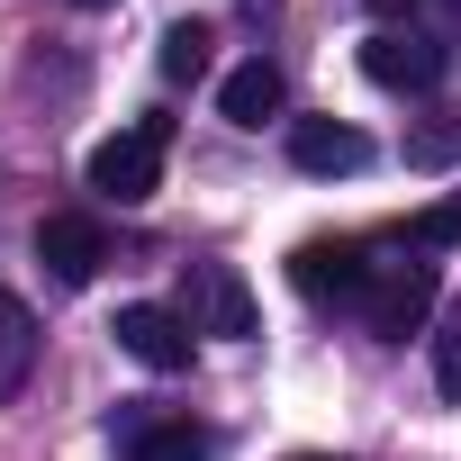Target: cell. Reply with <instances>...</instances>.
<instances>
[{"instance_id": "1", "label": "cell", "mask_w": 461, "mask_h": 461, "mask_svg": "<svg viewBox=\"0 0 461 461\" xmlns=\"http://www.w3.org/2000/svg\"><path fill=\"white\" fill-rule=\"evenodd\" d=\"M163 154H172V118L154 109V118H136V127L100 136L82 172H91V190H100V199L136 208V199H154V190H163Z\"/></svg>"}, {"instance_id": "2", "label": "cell", "mask_w": 461, "mask_h": 461, "mask_svg": "<svg viewBox=\"0 0 461 461\" xmlns=\"http://www.w3.org/2000/svg\"><path fill=\"white\" fill-rule=\"evenodd\" d=\"M434 299H443L434 263H380V272H371V290H362V326H371L380 344H407V335L434 317Z\"/></svg>"}, {"instance_id": "3", "label": "cell", "mask_w": 461, "mask_h": 461, "mask_svg": "<svg viewBox=\"0 0 461 461\" xmlns=\"http://www.w3.org/2000/svg\"><path fill=\"white\" fill-rule=\"evenodd\" d=\"M181 317L199 326V335H254L263 317H254V290H245V272L236 263H190V281H181Z\"/></svg>"}, {"instance_id": "4", "label": "cell", "mask_w": 461, "mask_h": 461, "mask_svg": "<svg viewBox=\"0 0 461 461\" xmlns=\"http://www.w3.org/2000/svg\"><path fill=\"white\" fill-rule=\"evenodd\" d=\"M290 290H299L308 308H335V299H362V290H371V263H362L353 236H308V245L290 254Z\"/></svg>"}, {"instance_id": "5", "label": "cell", "mask_w": 461, "mask_h": 461, "mask_svg": "<svg viewBox=\"0 0 461 461\" xmlns=\"http://www.w3.org/2000/svg\"><path fill=\"white\" fill-rule=\"evenodd\" d=\"M109 335H118V353L145 362V371H190V335H199V326H190L181 308H163V299H127Z\"/></svg>"}, {"instance_id": "6", "label": "cell", "mask_w": 461, "mask_h": 461, "mask_svg": "<svg viewBox=\"0 0 461 461\" xmlns=\"http://www.w3.org/2000/svg\"><path fill=\"white\" fill-rule=\"evenodd\" d=\"M443 64H452V46H434V37H407V28H371L362 37V73L380 91H434Z\"/></svg>"}, {"instance_id": "7", "label": "cell", "mask_w": 461, "mask_h": 461, "mask_svg": "<svg viewBox=\"0 0 461 461\" xmlns=\"http://www.w3.org/2000/svg\"><path fill=\"white\" fill-rule=\"evenodd\" d=\"M37 263H46L64 290H91V281H100V263H109L100 217H82V208H55V217L37 226Z\"/></svg>"}, {"instance_id": "8", "label": "cell", "mask_w": 461, "mask_h": 461, "mask_svg": "<svg viewBox=\"0 0 461 461\" xmlns=\"http://www.w3.org/2000/svg\"><path fill=\"white\" fill-rule=\"evenodd\" d=\"M208 425L190 416H154V407H127L118 416V461H208Z\"/></svg>"}, {"instance_id": "9", "label": "cell", "mask_w": 461, "mask_h": 461, "mask_svg": "<svg viewBox=\"0 0 461 461\" xmlns=\"http://www.w3.org/2000/svg\"><path fill=\"white\" fill-rule=\"evenodd\" d=\"M290 163L317 172V181H335V172H362L371 163V136L344 127V118H290Z\"/></svg>"}, {"instance_id": "10", "label": "cell", "mask_w": 461, "mask_h": 461, "mask_svg": "<svg viewBox=\"0 0 461 461\" xmlns=\"http://www.w3.org/2000/svg\"><path fill=\"white\" fill-rule=\"evenodd\" d=\"M217 109L226 118H236V127H263V118H281V64H236V73H226L217 82Z\"/></svg>"}, {"instance_id": "11", "label": "cell", "mask_w": 461, "mask_h": 461, "mask_svg": "<svg viewBox=\"0 0 461 461\" xmlns=\"http://www.w3.org/2000/svg\"><path fill=\"white\" fill-rule=\"evenodd\" d=\"M28 371H37V317L19 290H0V407L28 389Z\"/></svg>"}, {"instance_id": "12", "label": "cell", "mask_w": 461, "mask_h": 461, "mask_svg": "<svg viewBox=\"0 0 461 461\" xmlns=\"http://www.w3.org/2000/svg\"><path fill=\"white\" fill-rule=\"evenodd\" d=\"M371 19H380V28H407V37L452 46V37H461V0H371Z\"/></svg>"}, {"instance_id": "13", "label": "cell", "mask_w": 461, "mask_h": 461, "mask_svg": "<svg viewBox=\"0 0 461 461\" xmlns=\"http://www.w3.org/2000/svg\"><path fill=\"white\" fill-rule=\"evenodd\" d=\"M407 163H416V172H443V163H461V109L425 118V127L407 136Z\"/></svg>"}, {"instance_id": "14", "label": "cell", "mask_w": 461, "mask_h": 461, "mask_svg": "<svg viewBox=\"0 0 461 461\" xmlns=\"http://www.w3.org/2000/svg\"><path fill=\"white\" fill-rule=\"evenodd\" d=\"M199 73H208V28L199 19L163 28V82H199Z\"/></svg>"}, {"instance_id": "15", "label": "cell", "mask_w": 461, "mask_h": 461, "mask_svg": "<svg viewBox=\"0 0 461 461\" xmlns=\"http://www.w3.org/2000/svg\"><path fill=\"white\" fill-rule=\"evenodd\" d=\"M407 245H425V254H443V245H461V190L407 217Z\"/></svg>"}, {"instance_id": "16", "label": "cell", "mask_w": 461, "mask_h": 461, "mask_svg": "<svg viewBox=\"0 0 461 461\" xmlns=\"http://www.w3.org/2000/svg\"><path fill=\"white\" fill-rule=\"evenodd\" d=\"M434 389L461 398V299H452V317H443V335H434Z\"/></svg>"}, {"instance_id": "17", "label": "cell", "mask_w": 461, "mask_h": 461, "mask_svg": "<svg viewBox=\"0 0 461 461\" xmlns=\"http://www.w3.org/2000/svg\"><path fill=\"white\" fill-rule=\"evenodd\" d=\"M290 461H344V452H290Z\"/></svg>"}, {"instance_id": "18", "label": "cell", "mask_w": 461, "mask_h": 461, "mask_svg": "<svg viewBox=\"0 0 461 461\" xmlns=\"http://www.w3.org/2000/svg\"><path fill=\"white\" fill-rule=\"evenodd\" d=\"M73 10H109V0H73Z\"/></svg>"}]
</instances>
